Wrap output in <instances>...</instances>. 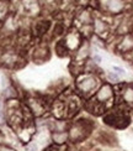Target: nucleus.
<instances>
[{"label":"nucleus","mask_w":133,"mask_h":151,"mask_svg":"<svg viewBox=\"0 0 133 151\" xmlns=\"http://www.w3.org/2000/svg\"><path fill=\"white\" fill-rule=\"evenodd\" d=\"M113 96V91L111 86L109 84H104L102 87H100V89L97 91L96 96H95V99H96L97 104H105L107 103V100H110Z\"/></svg>","instance_id":"nucleus-3"},{"label":"nucleus","mask_w":133,"mask_h":151,"mask_svg":"<svg viewBox=\"0 0 133 151\" xmlns=\"http://www.w3.org/2000/svg\"><path fill=\"white\" fill-rule=\"evenodd\" d=\"M106 6L111 12H117L122 9V1L121 0H107Z\"/></svg>","instance_id":"nucleus-6"},{"label":"nucleus","mask_w":133,"mask_h":151,"mask_svg":"<svg viewBox=\"0 0 133 151\" xmlns=\"http://www.w3.org/2000/svg\"><path fill=\"white\" fill-rule=\"evenodd\" d=\"M49 151H54V150H49Z\"/></svg>","instance_id":"nucleus-9"},{"label":"nucleus","mask_w":133,"mask_h":151,"mask_svg":"<svg viewBox=\"0 0 133 151\" xmlns=\"http://www.w3.org/2000/svg\"><path fill=\"white\" fill-rule=\"evenodd\" d=\"M52 139L57 145H63V144H65L69 140L68 131H54L52 135Z\"/></svg>","instance_id":"nucleus-4"},{"label":"nucleus","mask_w":133,"mask_h":151,"mask_svg":"<svg viewBox=\"0 0 133 151\" xmlns=\"http://www.w3.org/2000/svg\"><path fill=\"white\" fill-rule=\"evenodd\" d=\"M97 84H99V82H97L96 77H94V76H85L84 78H81L78 82V88L81 93L89 94L94 89H96Z\"/></svg>","instance_id":"nucleus-2"},{"label":"nucleus","mask_w":133,"mask_h":151,"mask_svg":"<svg viewBox=\"0 0 133 151\" xmlns=\"http://www.w3.org/2000/svg\"><path fill=\"white\" fill-rule=\"evenodd\" d=\"M106 30H107V27H106L105 22H102V21H96L95 22V31H96V34L102 35V34L106 32Z\"/></svg>","instance_id":"nucleus-8"},{"label":"nucleus","mask_w":133,"mask_h":151,"mask_svg":"<svg viewBox=\"0 0 133 151\" xmlns=\"http://www.w3.org/2000/svg\"><path fill=\"white\" fill-rule=\"evenodd\" d=\"M89 131H90V125L87 122H77L68 130L69 140L73 142H79L89 135Z\"/></svg>","instance_id":"nucleus-1"},{"label":"nucleus","mask_w":133,"mask_h":151,"mask_svg":"<svg viewBox=\"0 0 133 151\" xmlns=\"http://www.w3.org/2000/svg\"><path fill=\"white\" fill-rule=\"evenodd\" d=\"M122 100L126 104L133 105V88H131V87L124 88L122 92Z\"/></svg>","instance_id":"nucleus-5"},{"label":"nucleus","mask_w":133,"mask_h":151,"mask_svg":"<svg viewBox=\"0 0 133 151\" xmlns=\"http://www.w3.org/2000/svg\"><path fill=\"white\" fill-rule=\"evenodd\" d=\"M48 27H49V22L48 21H40V22L36 24V31H37V34L38 35L44 34L48 30Z\"/></svg>","instance_id":"nucleus-7"}]
</instances>
